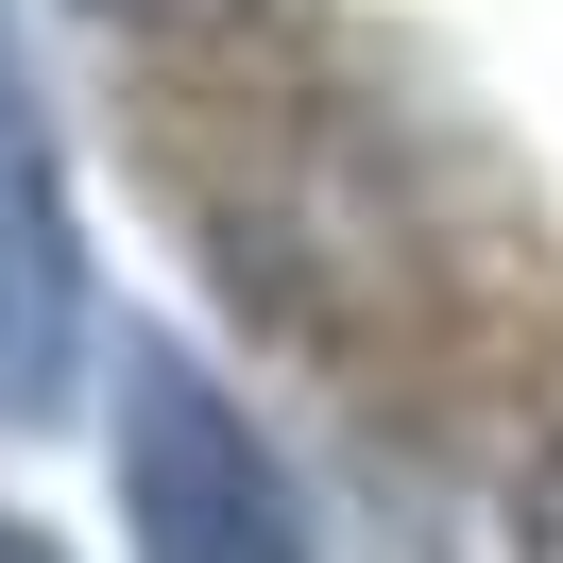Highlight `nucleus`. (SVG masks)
<instances>
[{
  "mask_svg": "<svg viewBox=\"0 0 563 563\" xmlns=\"http://www.w3.org/2000/svg\"><path fill=\"white\" fill-rule=\"evenodd\" d=\"M69 376H86V240L52 188V120L18 86V35H0V427H52Z\"/></svg>",
  "mask_w": 563,
  "mask_h": 563,
  "instance_id": "nucleus-2",
  "label": "nucleus"
},
{
  "mask_svg": "<svg viewBox=\"0 0 563 563\" xmlns=\"http://www.w3.org/2000/svg\"><path fill=\"white\" fill-rule=\"evenodd\" d=\"M103 18H222V0H103Z\"/></svg>",
  "mask_w": 563,
  "mask_h": 563,
  "instance_id": "nucleus-4",
  "label": "nucleus"
},
{
  "mask_svg": "<svg viewBox=\"0 0 563 563\" xmlns=\"http://www.w3.org/2000/svg\"><path fill=\"white\" fill-rule=\"evenodd\" d=\"M120 529H137V563H308V495H290V461L256 444V410L206 376L188 342H120Z\"/></svg>",
  "mask_w": 563,
  "mask_h": 563,
  "instance_id": "nucleus-1",
  "label": "nucleus"
},
{
  "mask_svg": "<svg viewBox=\"0 0 563 563\" xmlns=\"http://www.w3.org/2000/svg\"><path fill=\"white\" fill-rule=\"evenodd\" d=\"M0 563H52V529H18V512H0Z\"/></svg>",
  "mask_w": 563,
  "mask_h": 563,
  "instance_id": "nucleus-5",
  "label": "nucleus"
},
{
  "mask_svg": "<svg viewBox=\"0 0 563 563\" xmlns=\"http://www.w3.org/2000/svg\"><path fill=\"white\" fill-rule=\"evenodd\" d=\"M512 563H563V444L529 461V495H512Z\"/></svg>",
  "mask_w": 563,
  "mask_h": 563,
  "instance_id": "nucleus-3",
  "label": "nucleus"
}]
</instances>
